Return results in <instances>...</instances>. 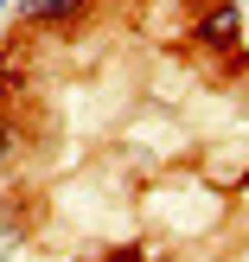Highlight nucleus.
I'll return each instance as SVG.
<instances>
[{
    "mask_svg": "<svg viewBox=\"0 0 249 262\" xmlns=\"http://www.w3.org/2000/svg\"><path fill=\"white\" fill-rule=\"evenodd\" d=\"M198 32H205V38H211V45H230V38H237V32H243V19H237V7H217V13H211V19H205V26H198Z\"/></svg>",
    "mask_w": 249,
    "mask_h": 262,
    "instance_id": "nucleus-1",
    "label": "nucleus"
},
{
    "mask_svg": "<svg viewBox=\"0 0 249 262\" xmlns=\"http://www.w3.org/2000/svg\"><path fill=\"white\" fill-rule=\"evenodd\" d=\"M83 0H19V19H64V13H77Z\"/></svg>",
    "mask_w": 249,
    "mask_h": 262,
    "instance_id": "nucleus-2",
    "label": "nucleus"
}]
</instances>
